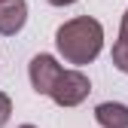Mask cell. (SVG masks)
<instances>
[{
  "instance_id": "6da1fadb",
  "label": "cell",
  "mask_w": 128,
  "mask_h": 128,
  "mask_svg": "<svg viewBox=\"0 0 128 128\" xmlns=\"http://www.w3.org/2000/svg\"><path fill=\"white\" fill-rule=\"evenodd\" d=\"M55 46L67 64H88L98 58L101 46H104V28L92 15L70 18L55 30Z\"/></svg>"
},
{
  "instance_id": "ba28073f",
  "label": "cell",
  "mask_w": 128,
  "mask_h": 128,
  "mask_svg": "<svg viewBox=\"0 0 128 128\" xmlns=\"http://www.w3.org/2000/svg\"><path fill=\"white\" fill-rule=\"evenodd\" d=\"M119 43H128V9L122 15V28H119Z\"/></svg>"
},
{
  "instance_id": "9c48e42d",
  "label": "cell",
  "mask_w": 128,
  "mask_h": 128,
  "mask_svg": "<svg viewBox=\"0 0 128 128\" xmlns=\"http://www.w3.org/2000/svg\"><path fill=\"white\" fill-rule=\"evenodd\" d=\"M52 6H70V3H76V0H49Z\"/></svg>"
},
{
  "instance_id": "7a4b0ae2",
  "label": "cell",
  "mask_w": 128,
  "mask_h": 128,
  "mask_svg": "<svg viewBox=\"0 0 128 128\" xmlns=\"http://www.w3.org/2000/svg\"><path fill=\"white\" fill-rule=\"evenodd\" d=\"M88 92H92V82H88L86 73H79V70H61V76L55 79V86L49 92V98L58 107H76V104H82L88 98Z\"/></svg>"
},
{
  "instance_id": "5b68a950",
  "label": "cell",
  "mask_w": 128,
  "mask_h": 128,
  "mask_svg": "<svg viewBox=\"0 0 128 128\" xmlns=\"http://www.w3.org/2000/svg\"><path fill=\"white\" fill-rule=\"evenodd\" d=\"M94 119L104 128H128V107L116 104V101H107L94 107Z\"/></svg>"
},
{
  "instance_id": "8992f818",
  "label": "cell",
  "mask_w": 128,
  "mask_h": 128,
  "mask_svg": "<svg viewBox=\"0 0 128 128\" xmlns=\"http://www.w3.org/2000/svg\"><path fill=\"white\" fill-rule=\"evenodd\" d=\"M113 64H116V70L128 73V43H113Z\"/></svg>"
},
{
  "instance_id": "3957f363",
  "label": "cell",
  "mask_w": 128,
  "mask_h": 128,
  "mask_svg": "<svg viewBox=\"0 0 128 128\" xmlns=\"http://www.w3.org/2000/svg\"><path fill=\"white\" fill-rule=\"evenodd\" d=\"M61 64L52 58V55H34L28 64V73H30V86H34L37 94H49L52 86H55V79L61 76Z\"/></svg>"
},
{
  "instance_id": "52a82bcc",
  "label": "cell",
  "mask_w": 128,
  "mask_h": 128,
  "mask_svg": "<svg viewBox=\"0 0 128 128\" xmlns=\"http://www.w3.org/2000/svg\"><path fill=\"white\" fill-rule=\"evenodd\" d=\"M9 116H12V101H9V94L0 92V128L9 122Z\"/></svg>"
},
{
  "instance_id": "277c9868",
  "label": "cell",
  "mask_w": 128,
  "mask_h": 128,
  "mask_svg": "<svg viewBox=\"0 0 128 128\" xmlns=\"http://www.w3.org/2000/svg\"><path fill=\"white\" fill-rule=\"evenodd\" d=\"M28 22V6L24 0H6V3H0V34L3 37H12L18 34Z\"/></svg>"
},
{
  "instance_id": "8fae6325",
  "label": "cell",
  "mask_w": 128,
  "mask_h": 128,
  "mask_svg": "<svg viewBox=\"0 0 128 128\" xmlns=\"http://www.w3.org/2000/svg\"><path fill=\"white\" fill-rule=\"evenodd\" d=\"M0 3H6V0H0Z\"/></svg>"
},
{
  "instance_id": "30bf717a",
  "label": "cell",
  "mask_w": 128,
  "mask_h": 128,
  "mask_svg": "<svg viewBox=\"0 0 128 128\" xmlns=\"http://www.w3.org/2000/svg\"><path fill=\"white\" fill-rule=\"evenodd\" d=\"M18 128H34V125H18Z\"/></svg>"
}]
</instances>
